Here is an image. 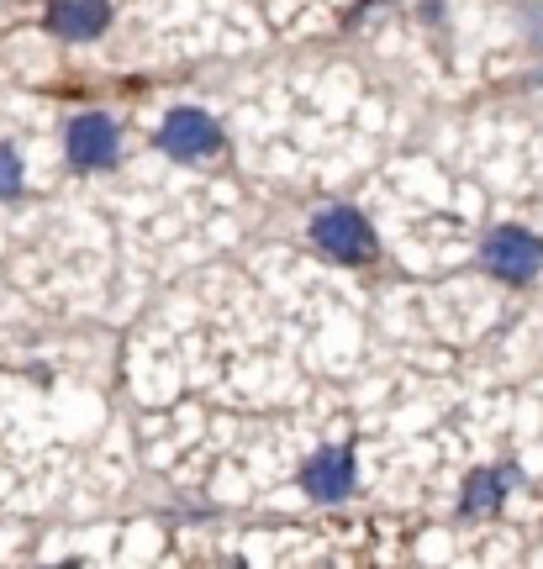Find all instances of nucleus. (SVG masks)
<instances>
[{"mask_svg":"<svg viewBox=\"0 0 543 569\" xmlns=\"http://www.w3.org/2000/svg\"><path fill=\"white\" fill-rule=\"evenodd\" d=\"M159 142H164V153H175V159H201V153H211L221 142V132L201 111H175V117L164 122Z\"/></svg>","mask_w":543,"mask_h":569,"instance_id":"3","label":"nucleus"},{"mask_svg":"<svg viewBox=\"0 0 543 569\" xmlns=\"http://www.w3.org/2000/svg\"><path fill=\"white\" fill-rule=\"evenodd\" d=\"M502 475H491V469H481V475H470V486H464V507L470 511H491L502 507Z\"/></svg>","mask_w":543,"mask_h":569,"instance_id":"7","label":"nucleus"},{"mask_svg":"<svg viewBox=\"0 0 543 569\" xmlns=\"http://www.w3.org/2000/svg\"><path fill=\"white\" fill-rule=\"evenodd\" d=\"M312 238H317L323 253H333V259H343V264H359V259L375 253V232H369V222H364L359 211H348V206L323 211V217L312 222Z\"/></svg>","mask_w":543,"mask_h":569,"instance_id":"1","label":"nucleus"},{"mask_svg":"<svg viewBox=\"0 0 543 569\" xmlns=\"http://www.w3.org/2000/svg\"><path fill=\"white\" fill-rule=\"evenodd\" d=\"M21 190V159L0 142V196H17Z\"/></svg>","mask_w":543,"mask_h":569,"instance_id":"8","label":"nucleus"},{"mask_svg":"<svg viewBox=\"0 0 543 569\" xmlns=\"http://www.w3.org/2000/svg\"><path fill=\"white\" fill-rule=\"evenodd\" d=\"M485 264L496 269L502 280L523 284V280H533V274H539L543 248L527 238L523 227H496V232H491V243H485Z\"/></svg>","mask_w":543,"mask_h":569,"instance_id":"2","label":"nucleus"},{"mask_svg":"<svg viewBox=\"0 0 543 569\" xmlns=\"http://www.w3.org/2000/svg\"><path fill=\"white\" fill-rule=\"evenodd\" d=\"M106 17H111L106 0H53L48 6V27L59 38H96V32H106Z\"/></svg>","mask_w":543,"mask_h":569,"instance_id":"6","label":"nucleus"},{"mask_svg":"<svg viewBox=\"0 0 543 569\" xmlns=\"http://www.w3.org/2000/svg\"><path fill=\"white\" fill-rule=\"evenodd\" d=\"M69 159L80 169H101V163L117 159V127H111V117H101V111L75 117V127H69Z\"/></svg>","mask_w":543,"mask_h":569,"instance_id":"4","label":"nucleus"},{"mask_svg":"<svg viewBox=\"0 0 543 569\" xmlns=\"http://www.w3.org/2000/svg\"><path fill=\"white\" fill-rule=\"evenodd\" d=\"M302 486H306V496H317V501H338V496L354 490V459L338 453V448H327V453H317V459L302 469Z\"/></svg>","mask_w":543,"mask_h":569,"instance_id":"5","label":"nucleus"}]
</instances>
